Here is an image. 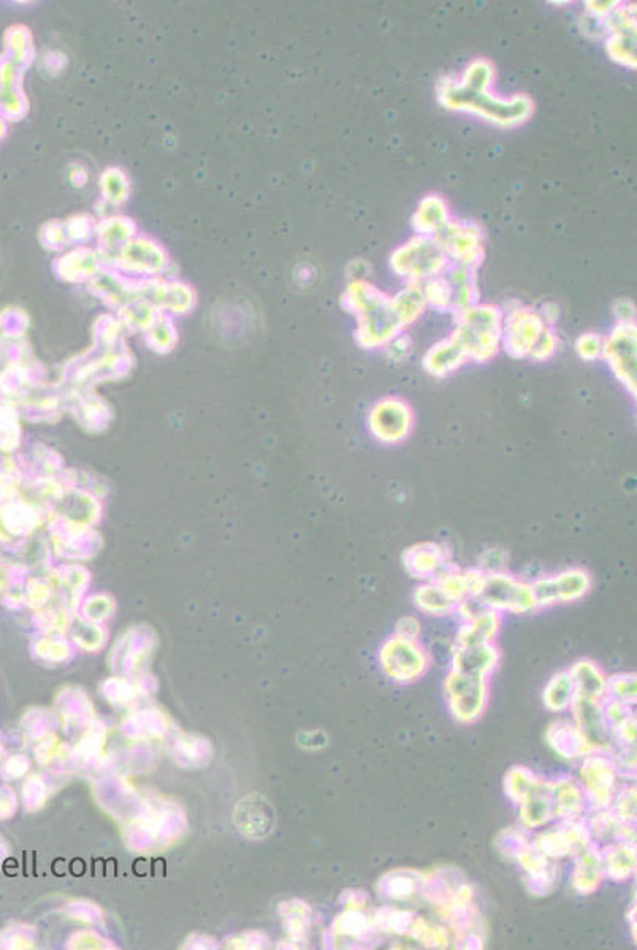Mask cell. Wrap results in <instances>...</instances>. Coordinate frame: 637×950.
Listing matches in <instances>:
<instances>
[{
	"label": "cell",
	"instance_id": "obj_29",
	"mask_svg": "<svg viewBox=\"0 0 637 950\" xmlns=\"http://www.w3.org/2000/svg\"><path fill=\"white\" fill-rule=\"evenodd\" d=\"M452 289V314L470 308L473 304L481 303V290L477 281L476 268L470 266L452 265L444 273Z\"/></svg>",
	"mask_w": 637,
	"mask_h": 950
},
{
	"label": "cell",
	"instance_id": "obj_34",
	"mask_svg": "<svg viewBox=\"0 0 637 950\" xmlns=\"http://www.w3.org/2000/svg\"><path fill=\"white\" fill-rule=\"evenodd\" d=\"M416 912L409 909L397 908V906H384V908L371 911V920H373L374 930L378 935L406 936L408 938L409 927Z\"/></svg>",
	"mask_w": 637,
	"mask_h": 950
},
{
	"label": "cell",
	"instance_id": "obj_39",
	"mask_svg": "<svg viewBox=\"0 0 637 950\" xmlns=\"http://www.w3.org/2000/svg\"><path fill=\"white\" fill-rule=\"evenodd\" d=\"M425 300L430 308L441 312H452V289L443 276L430 279L422 284Z\"/></svg>",
	"mask_w": 637,
	"mask_h": 950
},
{
	"label": "cell",
	"instance_id": "obj_32",
	"mask_svg": "<svg viewBox=\"0 0 637 950\" xmlns=\"http://www.w3.org/2000/svg\"><path fill=\"white\" fill-rule=\"evenodd\" d=\"M574 699H576V691H574L573 680H571L568 670L555 673L554 677L550 678L549 683L546 684L544 692H542L544 707L555 715L568 711L573 705Z\"/></svg>",
	"mask_w": 637,
	"mask_h": 950
},
{
	"label": "cell",
	"instance_id": "obj_48",
	"mask_svg": "<svg viewBox=\"0 0 637 950\" xmlns=\"http://www.w3.org/2000/svg\"><path fill=\"white\" fill-rule=\"evenodd\" d=\"M341 903H343L344 909H352V911H371L370 897H368V893L363 892V890H346V892L341 895Z\"/></svg>",
	"mask_w": 637,
	"mask_h": 950
},
{
	"label": "cell",
	"instance_id": "obj_4",
	"mask_svg": "<svg viewBox=\"0 0 637 950\" xmlns=\"http://www.w3.org/2000/svg\"><path fill=\"white\" fill-rule=\"evenodd\" d=\"M451 262L435 236L414 235L390 255L393 273L406 284H424L446 273Z\"/></svg>",
	"mask_w": 637,
	"mask_h": 950
},
{
	"label": "cell",
	"instance_id": "obj_47",
	"mask_svg": "<svg viewBox=\"0 0 637 950\" xmlns=\"http://www.w3.org/2000/svg\"><path fill=\"white\" fill-rule=\"evenodd\" d=\"M506 561H508L506 551L500 550V548H490V550L482 553L481 559H479V563H481L479 569L485 572V574L501 572V570H504Z\"/></svg>",
	"mask_w": 637,
	"mask_h": 950
},
{
	"label": "cell",
	"instance_id": "obj_23",
	"mask_svg": "<svg viewBox=\"0 0 637 950\" xmlns=\"http://www.w3.org/2000/svg\"><path fill=\"white\" fill-rule=\"evenodd\" d=\"M546 740L550 748L554 749L563 759H584L592 754V748L587 745L573 719H558L552 722L546 732Z\"/></svg>",
	"mask_w": 637,
	"mask_h": 950
},
{
	"label": "cell",
	"instance_id": "obj_43",
	"mask_svg": "<svg viewBox=\"0 0 637 950\" xmlns=\"http://www.w3.org/2000/svg\"><path fill=\"white\" fill-rule=\"evenodd\" d=\"M558 344H560V339H558L557 331L554 327H547L531 350L528 360L538 361V363L550 360L557 354Z\"/></svg>",
	"mask_w": 637,
	"mask_h": 950
},
{
	"label": "cell",
	"instance_id": "obj_12",
	"mask_svg": "<svg viewBox=\"0 0 637 950\" xmlns=\"http://www.w3.org/2000/svg\"><path fill=\"white\" fill-rule=\"evenodd\" d=\"M603 358L611 366L618 382L636 398L637 395V328L617 325L604 338Z\"/></svg>",
	"mask_w": 637,
	"mask_h": 950
},
{
	"label": "cell",
	"instance_id": "obj_9",
	"mask_svg": "<svg viewBox=\"0 0 637 950\" xmlns=\"http://www.w3.org/2000/svg\"><path fill=\"white\" fill-rule=\"evenodd\" d=\"M416 414L411 404L397 396L379 399L368 412V430L376 441L397 445L411 436Z\"/></svg>",
	"mask_w": 637,
	"mask_h": 950
},
{
	"label": "cell",
	"instance_id": "obj_11",
	"mask_svg": "<svg viewBox=\"0 0 637 950\" xmlns=\"http://www.w3.org/2000/svg\"><path fill=\"white\" fill-rule=\"evenodd\" d=\"M593 586L592 574L584 567H569L531 583L538 608L555 604H571L584 599Z\"/></svg>",
	"mask_w": 637,
	"mask_h": 950
},
{
	"label": "cell",
	"instance_id": "obj_49",
	"mask_svg": "<svg viewBox=\"0 0 637 950\" xmlns=\"http://www.w3.org/2000/svg\"><path fill=\"white\" fill-rule=\"evenodd\" d=\"M617 325H631L636 323V306L630 298H618L612 306Z\"/></svg>",
	"mask_w": 637,
	"mask_h": 950
},
{
	"label": "cell",
	"instance_id": "obj_5",
	"mask_svg": "<svg viewBox=\"0 0 637 950\" xmlns=\"http://www.w3.org/2000/svg\"><path fill=\"white\" fill-rule=\"evenodd\" d=\"M473 601L482 608L493 612L527 615L538 610L531 583L523 582L508 572H490L482 578L481 585L474 594Z\"/></svg>",
	"mask_w": 637,
	"mask_h": 950
},
{
	"label": "cell",
	"instance_id": "obj_42",
	"mask_svg": "<svg viewBox=\"0 0 637 950\" xmlns=\"http://www.w3.org/2000/svg\"><path fill=\"white\" fill-rule=\"evenodd\" d=\"M557 881L558 870L554 863H552L550 867H547L546 870L541 871V873L533 874V876H525V886H527V889L530 890L533 895H536V897L549 895V893L555 889Z\"/></svg>",
	"mask_w": 637,
	"mask_h": 950
},
{
	"label": "cell",
	"instance_id": "obj_22",
	"mask_svg": "<svg viewBox=\"0 0 637 950\" xmlns=\"http://www.w3.org/2000/svg\"><path fill=\"white\" fill-rule=\"evenodd\" d=\"M332 935L336 939L335 947H348V944L373 943L374 936H378L374 930L373 920H371V911H352L344 909L340 916L336 917L332 925Z\"/></svg>",
	"mask_w": 637,
	"mask_h": 950
},
{
	"label": "cell",
	"instance_id": "obj_50",
	"mask_svg": "<svg viewBox=\"0 0 637 950\" xmlns=\"http://www.w3.org/2000/svg\"><path fill=\"white\" fill-rule=\"evenodd\" d=\"M384 350H386L387 358H389L390 361L400 363V361L408 357L409 350H411V339L406 335L397 336V338L392 339V341L384 347Z\"/></svg>",
	"mask_w": 637,
	"mask_h": 950
},
{
	"label": "cell",
	"instance_id": "obj_8",
	"mask_svg": "<svg viewBox=\"0 0 637 950\" xmlns=\"http://www.w3.org/2000/svg\"><path fill=\"white\" fill-rule=\"evenodd\" d=\"M503 347L511 357L528 358L547 325L536 309L528 308L517 300L504 304Z\"/></svg>",
	"mask_w": 637,
	"mask_h": 950
},
{
	"label": "cell",
	"instance_id": "obj_19",
	"mask_svg": "<svg viewBox=\"0 0 637 950\" xmlns=\"http://www.w3.org/2000/svg\"><path fill=\"white\" fill-rule=\"evenodd\" d=\"M427 871L414 868H395L379 878L376 892L379 897L393 903H403L422 897Z\"/></svg>",
	"mask_w": 637,
	"mask_h": 950
},
{
	"label": "cell",
	"instance_id": "obj_16",
	"mask_svg": "<svg viewBox=\"0 0 637 950\" xmlns=\"http://www.w3.org/2000/svg\"><path fill=\"white\" fill-rule=\"evenodd\" d=\"M519 824L523 830H541L554 821V805H552V791L550 781L536 776L535 783L531 784L525 797L520 800Z\"/></svg>",
	"mask_w": 637,
	"mask_h": 950
},
{
	"label": "cell",
	"instance_id": "obj_36",
	"mask_svg": "<svg viewBox=\"0 0 637 950\" xmlns=\"http://www.w3.org/2000/svg\"><path fill=\"white\" fill-rule=\"evenodd\" d=\"M604 46H606L607 56L617 64L636 69V34H607L604 37Z\"/></svg>",
	"mask_w": 637,
	"mask_h": 950
},
{
	"label": "cell",
	"instance_id": "obj_54",
	"mask_svg": "<svg viewBox=\"0 0 637 950\" xmlns=\"http://www.w3.org/2000/svg\"><path fill=\"white\" fill-rule=\"evenodd\" d=\"M538 312L541 314L542 320H544L549 327H554L558 317H560V308H558V304L555 303L542 304Z\"/></svg>",
	"mask_w": 637,
	"mask_h": 950
},
{
	"label": "cell",
	"instance_id": "obj_33",
	"mask_svg": "<svg viewBox=\"0 0 637 950\" xmlns=\"http://www.w3.org/2000/svg\"><path fill=\"white\" fill-rule=\"evenodd\" d=\"M414 605L430 616H446L455 612L457 604L433 580L422 582L414 591Z\"/></svg>",
	"mask_w": 637,
	"mask_h": 950
},
{
	"label": "cell",
	"instance_id": "obj_10",
	"mask_svg": "<svg viewBox=\"0 0 637 950\" xmlns=\"http://www.w3.org/2000/svg\"><path fill=\"white\" fill-rule=\"evenodd\" d=\"M579 781L592 810L611 808L618 791V773L611 754L592 753L582 759Z\"/></svg>",
	"mask_w": 637,
	"mask_h": 950
},
{
	"label": "cell",
	"instance_id": "obj_18",
	"mask_svg": "<svg viewBox=\"0 0 637 950\" xmlns=\"http://www.w3.org/2000/svg\"><path fill=\"white\" fill-rule=\"evenodd\" d=\"M451 563L449 551L436 542H420L403 553L406 572L420 582L435 580L436 575Z\"/></svg>",
	"mask_w": 637,
	"mask_h": 950
},
{
	"label": "cell",
	"instance_id": "obj_44",
	"mask_svg": "<svg viewBox=\"0 0 637 950\" xmlns=\"http://www.w3.org/2000/svg\"><path fill=\"white\" fill-rule=\"evenodd\" d=\"M604 338L596 333H585L576 341V352L582 360L595 361L603 357Z\"/></svg>",
	"mask_w": 637,
	"mask_h": 950
},
{
	"label": "cell",
	"instance_id": "obj_51",
	"mask_svg": "<svg viewBox=\"0 0 637 950\" xmlns=\"http://www.w3.org/2000/svg\"><path fill=\"white\" fill-rule=\"evenodd\" d=\"M420 631H422V626L414 616H403L395 626V635L401 639L419 640Z\"/></svg>",
	"mask_w": 637,
	"mask_h": 950
},
{
	"label": "cell",
	"instance_id": "obj_52",
	"mask_svg": "<svg viewBox=\"0 0 637 950\" xmlns=\"http://www.w3.org/2000/svg\"><path fill=\"white\" fill-rule=\"evenodd\" d=\"M580 31H582L585 37L596 38V40L606 37L603 19L596 18V16L590 15V13H585V18H582V21H580Z\"/></svg>",
	"mask_w": 637,
	"mask_h": 950
},
{
	"label": "cell",
	"instance_id": "obj_31",
	"mask_svg": "<svg viewBox=\"0 0 637 950\" xmlns=\"http://www.w3.org/2000/svg\"><path fill=\"white\" fill-rule=\"evenodd\" d=\"M408 938L414 939L420 947H425V949H449L454 944V938L447 925L438 924L417 914L412 919Z\"/></svg>",
	"mask_w": 637,
	"mask_h": 950
},
{
	"label": "cell",
	"instance_id": "obj_26",
	"mask_svg": "<svg viewBox=\"0 0 637 950\" xmlns=\"http://www.w3.org/2000/svg\"><path fill=\"white\" fill-rule=\"evenodd\" d=\"M604 874L614 882H626L634 878L637 867L636 843L611 841L601 846Z\"/></svg>",
	"mask_w": 637,
	"mask_h": 950
},
{
	"label": "cell",
	"instance_id": "obj_25",
	"mask_svg": "<svg viewBox=\"0 0 637 950\" xmlns=\"http://www.w3.org/2000/svg\"><path fill=\"white\" fill-rule=\"evenodd\" d=\"M463 347L452 336L436 342L424 357V368L430 376L444 379L457 373L458 369L468 363Z\"/></svg>",
	"mask_w": 637,
	"mask_h": 950
},
{
	"label": "cell",
	"instance_id": "obj_13",
	"mask_svg": "<svg viewBox=\"0 0 637 950\" xmlns=\"http://www.w3.org/2000/svg\"><path fill=\"white\" fill-rule=\"evenodd\" d=\"M452 265L479 268L484 262V233L476 222L452 219L435 236Z\"/></svg>",
	"mask_w": 637,
	"mask_h": 950
},
{
	"label": "cell",
	"instance_id": "obj_1",
	"mask_svg": "<svg viewBox=\"0 0 637 950\" xmlns=\"http://www.w3.org/2000/svg\"><path fill=\"white\" fill-rule=\"evenodd\" d=\"M495 65L485 57H477L462 75L439 78L436 94L441 107L451 111L474 114L501 129L522 126L535 113V103L525 94L501 97L493 94Z\"/></svg>",
	"mask_w": 637,
	"mask_h": 950
},
{
	"label": "cell",
	"instance_id": "obj_24",
	"mask_svg": "<svg viewBox=\"0 0 637 950\" xmlns=\"http://www.w3.org/2000/svg\"><path fill=\"white\" fill-rule=\"evenodd\" d=\"M577 697L604 702L609 697V677L592 659H579L568 670Z\"/></svg>",
	"mask_w": 637,
	"mask_h": 950
},
{
	"label": "cell",
	"instance_id": "obj_28",
	"mask_svg": "<svg viewBox=\"0 0 637 950\" xmlns=\"http://www.w3.org/2000/svg\"><path fill=\"white\" fill-rule=\"evenodd\" d=\"M454 217L446 198L438 194L425 195L412 216V227L417 235L436 236Z\"/></svg>",
	"mask_w": 637,
	"mask_h": 950
},
{
	"label": "cell",
	"instance_id": "obj_14",
	"mask_svg": "<svg viewBox=\"0 0 637 950\" xmlns=\"http://www.w3.org/2000/svg\"><path fill=\"white\" fill-rule=\"evenodd\" d=\"M531 841L550 862L576 857L580 851L595 843L585 819L560 822L554 829L539 832Z\"/></svg>",
	"mask_w": 637,
	"mask_h": 950
},
{
	"label": "cell",
	"instance_id": "obj_37",
	"mask_svg": "<svg viewBox=\"0 0 637 950\" xmlns=\"http://www.w3.org/2000/svg\"><path fill=\"white\" fill-rule=\"evenodd\" d=\"M536 773L523 765H514L504 775V794L514 805H519L531 784L535 783Z\"/></svg>",
	"mask_w": 637,
	"mask_h": 950
},
{
	"label": "cell",
	"instance_id": "obj_30",
	"mask_svg": "<svg viewBox=\"0 0 637 950\" xmlns=\"http://www.w3.org/2000/svg\"><path fill=\"white\" fill-rule=\"evenodd\" d=\"M585 822H587L588 829L592 833L593 841H599V843H611V841L636 843L634 824H625V822L620 821L611 808L593 810L592 816Z\"/></svg>",
	"mask_w": 637,
	"mask_h": 950
},
{
	"label": "cell",
	"instance_id": "obj_2",
	"mask_svg": "<svg viewBox=\"0 0 637 950\" xmlns=\"http://www.w3.org/2000/svg\"><path fill=\"white\" fill-rule=\"evenodd\" d=\"M341 301L357 320L355 341L363 349H384L408 328L393 295H387L371 282L351 281Z\"/></svg>",
	"mask_w": 637,
	"mask_h": 950
},
{
	"label": "cell",
	"instance_id": "obj_17",
	"mask_svg": "<svg viewBox=\"0 0 637 950\" xmlns=\"http://www.w3.org/2000/svg\"><path fill=\"white\" fill-rule=\"evenodd\" d=\"M500 659V648L495 643L455 645L451 653V670L471 677L490 678Z\"/></svg>",
	"mask_w": 637,
	"mask_h": 950
},
{
	"label": "cell",
	"instance_id": "obj_3",
	"mask_svg": "<svg viewBox=\"0 0 637 950\" xmlns=\"http://www.w3.org/2000/svg\"><path fill=\"white\" fill-rule=\"evenodd\" d=\"M452 338L463 347L468 360L489 363L503 347V311L495 304L476 303L457 312Z\"/></svg>",
	"mask_w": 637,
	"mask_h": 950
},
{
	"label": "cell",
	"instance_id": "obj_45",
	"mask_svg": "<svg viewBox=\"0 0 637 950\" xmlns=\"http://www.w3.org/2000/svg\"><path fill=\"white\" fill-rule=\"evenodd\" d=\"M636 716L631 715L625 721L612 727V737H614L615 746H634L637 737Z\"/></svg>",
	"mask_w": 637,
	"mask_h": 950
},
{
	"label": "cell",
	"instance_id": "obj_41",
	"mask_svg": "<svg viewBox=\"0 0 637 950\" xmlns=\"http://www.w3.org/2000/svg\"><path fill=\"white\" fill-rule=\"evenodd\" d=\"M636 800V787H618L611 810L614 811L615 816H617L620 821L625 822V824H636Z\"/></svg>",
	"mask_w": 637,
	"mask_h": 950
},
{
	"label": "cell",
	"instance_id": "obj_53",
	"mask_svg": "<svg viewBox=\"0 0 637 950\" xmlns=\"http://www.w3.org/2000/svg\"><path fill=\"white\" fill-rule=\"evenodd\" d=\"M618 5V0L615 2H609V0H604V2H585V12L590 13V15L596 16V18L604 19L609 13L614 10Z\"/></svg>",
	"mask_w": 637,
	"mask_h": 950
},
{
	"label": "cell",
	"instance_id": "obj_27",
	"mask_svg": "<svg viewBox=\"0 0 637 950\" xmlns=\"http://www.w3.org/2000/svg\"><path fill=\"white\" fill-rule=\"evenodd\" d=\"M503 626L500 613L489 608H479L473 616L463 621L458 629L455 645H476V643H495Z\"/></svg>",
	"mask_w": 637,
	"mask_h": 950
},
{
	"label": "cell",
	"instance_id": "obj_21",
	"mask_svg": "<svg viewBox=\"0 0 637 950\" xmlns=\"http://www.w3.org/2000/svg\"><path fill=\"white\" fill-rule=\"evenodd\" d=\"M574 859L576 860H574L573 874H571V887L582 897L593 895L599 887L603 886L606 879L601 846L596 843L590 844Z\"/></svg>",
	"mask_w": 637,
	"mask_h": 950
},
{
	"label": "cell",
	"instance_id": "obj_20",
	"mask_svg": "<svg viewBox=\"0 0 637 950\" xmlns=\"http://www.w3.org/2000/svg\"><path fill=\"white\" fill-rule=\"evenodd\" d=\"M554 819L560 822L580 821L587 813L588 802L579 779L571 776L550 781Z\"/></svg>",
	"mask_w": 637,
	"mask_h": 950
},
{
	"label": "cell",
	"instance_id": "obj_40",
	"mask_svg": "<svg viewBox=\"0 0 637 950\" xmlns=\"http://www.w3.org/2000/svg\"><path fill=\"white\" fill-rule=\"evenodd\" d=\"M609 697L634 707L637 700L636 673H617L609 678Z\"/></svg>",
	"mask_w": 637,
	"mask_h": 950
},
{
	"label": "cell",
	"instance_id": "obj_38",
	"mask_svg": "<svg viewBox=\"0 0 637 950\" xmlns=\"http://www.w3.org/2000/svg\"><path fill=\"white\" fill-rule=\"evenodd\" d=\"M511 857L517 860L520 868L525 871L527 876L541 873V871L546 870L547 867L552 865V862L546 859V857L535 848V844H533L530 838L520 843L519 846L514 849V852H512Z\"/></svg>",
	"mask_w": 637,
	"mask_h": 950
},
{
	"label": "cell",
	"instance_id": "obj_7",
	"mask_svg": "<svg viewBox=\"0 0 637 950\" xmlns=\"http://www.w3.org/2000/svg\"><path fill=\"white\" fill-rule=\"evenodd\" d=\"M444 696L452 718L458 724L470 726L482 718L485 708L489 705V678L471 677L466 673L449 670L444 680Z\"/></svg>",
	"mask_w": 637,
	"mask_h": 950
},
{
	"label": "cell",
	"instance_id": "obj_46",
	"mask_svg": "<svg viewBox=\"0 0 637 950\" xmlns=\"http://www.w3.org/2000/svg\"><path fill=\"white\" fill-rule=\"evenodd\" d=\"M603 705L604 713H606L607 721H609L611 727L617 726L620 722L625 721L626 718H630L631 715H634L631 705H626V703L620 702V700L617 699H611V697H607Z\"/></svg>",
	"mask_w": 637,
	"mask_h": 950
},
{
	"label": "cell",
	"instance_id": "obj_15",
	"mask_svg": "<svg viewBox=\"0 0 637 950\" xmlns=\"http://www.w3.org/2000/svg\"><path fill=\"white\" fill-rule=\"evenodd\" d=\"M573 722L593 753L611 754L615 743L612 727L604 713L603 702L577 697L571 705Z\"/></svg>",
	"mask_w": 637,
	"mask_h": 950
},
{
	"label": "cell",
	"instance_id": "obj_35",
	"mask_svg": "<svg viewBox=\"0 0 637 950\" xmlns=\"http://www.w3.org/2000/svg\"><path fill=\"white\" fill-rule=\"evenodd\" d=\"M393 298H395V303H397L408 328L427 311L428 304L425 300L422 284H406L400 292L393 295Z\"/></svg>",
	"mask_w": 637,
	"mask_h": 950
},
{
	"label": "cell",
	"instance_id": "obj_6",
	"mask_svg": "<svg viewBox=\"0 0 637 950\" xmlns=\"http://www.w3.org/2000/svg\"><path fill=\"white\" fill-rule=\"evenodd\" d=\"M379 665L393 683L411 684L425 677L430 669V654L419 640L401 639L398 635L382 643Z\"/></svg>",
	"mask_w": 637,
	"mask_h": 950
}]
</instances>
